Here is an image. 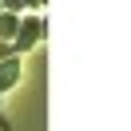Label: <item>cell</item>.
<instances>
[{
	"mask_svg": "<svg viewBox=\"0 0 131 131\" xmlns=\"http://www.w3.org/2000/svg\"><path fill=\"white\" fill-rule=\"evenodd\" d=\"M20 75H24L20 56H4V60H0V91H12L20 83Z\"/></svg>",
	"mask_w": 131,
	"mask_h": 131,
	"instance_id": "2",
	"label": "cell"
},
{
	"mask_svg": "<svg viewBox=\"0 0 131 131\" xmlns=\"http://www.w3.org/2000/svg\"><path fill=\"white\" fill-rule=\"evenodd\" d=\"M4 56H12V44H4V40H0V60H4Z\"/></svg>",
	"mask_w": 131,
	"mask_h": 131,
	"instance_id": "4",
	"label": "cell"
},
{
	"mask_svg": "<svg viewBox=\"0 0 131 131\" xmlns=\"http://www.w3.org/2000/svg\"><path fill=\"white\" fill-rule=\"evenodd\" d=\"M16 28H20V16H16V12H4V8H0V40H4V44H12Z\"/></svg>",
	"mask_w": 131,
	"mask_h": 131,
	"instance_id": "3",
	"label": "cell"
},
{
	"mask_svg": "<svg viewBox=\"0 0 131 131\" xmlns=\"http://www.w3.org/2000/svg\"><path fill=\"white\" fill-rule=\"evenodd\" d=\"M40 40H44V16H40V12H24V16H20L16 36H12V56H24V52H32Z\"/></svg>",
	"mask_w": 131,
	"mask_h": 131,
	"instance_id": "1",
	"label": "cell"
},
{
	"mask_svg": "<svg viewBox=\"0 0 131 131\" xmlns=\"http://www.w3.org/2000/svg\"><path fill=\"white\" fill-rule=\"evenodd\" d=\"M0 99H4V91H0ZM0 127H4V115H0Z\"/></svg>",
	"mask_w": 131,
	"mask_h": 131,
	"instance_id": "5",
	"label": "cell"
}]
</instances>
